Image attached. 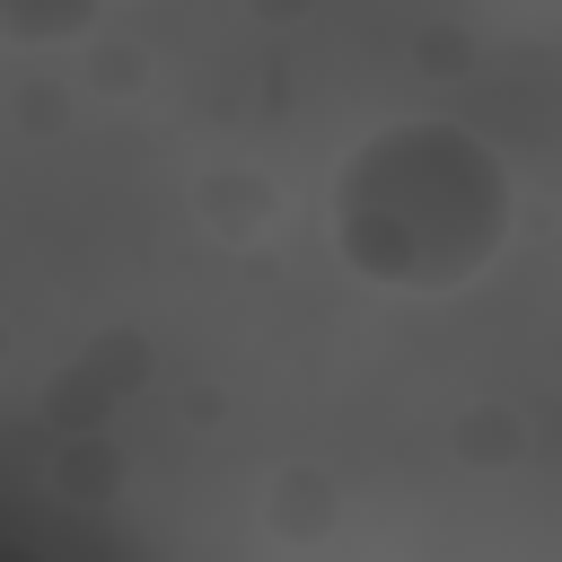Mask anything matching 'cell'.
Listing matches in <instances>:
<instances>
[{"mask_svg":"<svg viewBox=\"0 0 562 562\" xmlns=\"http://www.w3.org/2000/svg\"><path fill=\"white\" fill-rule=\"evenodd\" d=\"M518 228V184L492 140L439 114L378 123L334 167V255L351 281L395 299H448L501 263Z\"/></svg>","mask_w":562,"mask_h":562,"instance_id":"6da1fadb","label":"cell"},{"mask_svg":"<svg viewBox=\"0 0 562 562\" xmlns=\"http://www.w3.org/2000/svg\"><path fill=\"white\" fill-rule=\"evenodd\" d=\"M105 18V0H0V35L9 44H70Z\"/></svg>","mask_w":562,"mask_h":562,"instance_id":"7a4b0ae2","label":"cell"}]
</instances>
